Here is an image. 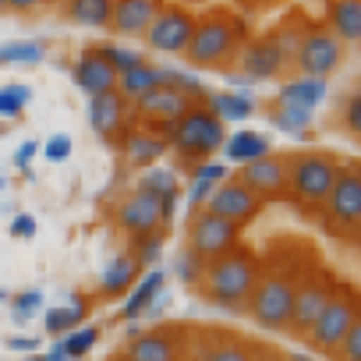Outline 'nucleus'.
I'll return each instance as SVG.
<instances>
[{"instance_id": "10", "label": "nucleus", "mask_w": 361, "mask_h": 361, "mask_svg": "<svg viewBox=\"0 0 361 361\" xmlns=\"http://www.w3.org/2000/svg\"><path fill=\"white\" fill-rule=\"evenodd\" d=\"M206 209L241 227L245 220H252V216L259 213V195L248 192L241 180H224L220 188L209 192V206H206Z\"/></svg>"}, {"instance_id": "7", "label": "nucleus", "mask_w": 361, "mask_h": 361, "mask_svg": "<svg viewBox=\"0 0 361 361\" xmlns=\"http://www.w3.org/2000/svg\"><path fill=\"white\" fill-rule=\"evenodd\" d=\"M354 319H357V308L350 305V298H329L326 308H322V315H319V319L312 322V329H308L312 347H319V350H336V347L343 343L347 329L354 326Z\"/></svg>"}, {"instance_id": "21", "label": "nucleus", "mask_w": 361, "mask_h": 361, "mask_svg": "<svg viewBox=\"0 0 361 361\" xmlns=\"http://www.w3.org/2000/svg\"><path fill=\"white\" fill-rule=\"evenodd\" d=\"M322 96H326L322 78H301V82H287L280 89V103L283 106H301V110H315Z\"/></svg>"}, {"instance_id": "8", "label": "nucleus", "mask_w": 361, "mask_h": 361, "mask_svg": "<svg viewBox=\"0 0 361 361\" xmlns=\"http://www.w3.org/2000/svg\"><path fill=\"white\" fill-rule=\"evenodd\" d=\"M192 32H195V18L180 8H170L156 15V22L145 29V39L159 54H185L192 43Z\"/></svg>"}, {"instance_id": "23", "label": "nucleus", "mask_w": 361, "mask_h": 361, "mask_svg": "<svg viewBox=\"0 0 361 361\" xmlns=\"http://www.w3.org/2000/svg\"><path fill=\"white\" fill-rule=\"evenodd\" d=\"M224 149H227V159H231V163H248V159L266 156V152H269V142H266V135H259V131H238L234 138L224 142Z\"/></svg>"}, {"instance_id": "40", "label": "nucleus", "mask_w": 361, "mask_h": 361, "mask_svg": "<svg viewBox=\"0 0 361 361\" xmlns=\"http://www.w3.org/2000/svg\"><path fill=\"white\" fill-rule=\"evenodd\" d=\"M71 152V142L64 138V135H54L50 142H47V159H64Z\"/></svg>"}, {"instance_id": "43", "label": "nucleus", "mask_w": 361, "mask_h": 361, "mask_svg": "<svg viewBox=\"0 0 361 361\" xmlns=\"http://www.w3.org/2000/svg\"><path fill=\"white\" fill-rule=\"evenodd\" d=\"M32 156H36V142H25V145L18 149L15 163H18V166H29V159H32Z\"/></svg>"}, {"instance_id": "25", "label": "nucleus", "mask_w": 361, "mask_h": 361, "mask_svg": "<svg viewBox=\"0 0 361 361\" xmlns=\"http://www.w3.org/2000/svg\"><path fill=\"white\" fill-rule=\"evenodd\" d=\"M163 152H166V142L156 138V135L135 131V135H128V142H124V156H128V163H135V166H149V163H156Z\"/></svg>"}, {"instance_id": "31", "label": "nucleus", "mask_w": 361, "mask_h": 361, "mask_svg": "<svg viewBox=\"0 0 361 361\" xmlns=\"http://www.w3.org/2000/svg\"><path fill=\"white\" fill-rule=\"evenodd\" d=\"M114 68H117V75L121 71H128V68H135V64H142L145 57L138 54V50H131V47H124V43H103V47H96Z\"/></svg>"}, {"instance_id": "5", "label": "nucleus", "mask_w": 361, "mask_h": 361, "mask_svg": "<svg viewBox=\"0 0 361 361\" xmlns=\"http://www.w3.org/2000/svg\"><path fill=\"white\" fill-rule=\"evenodd\" d=\"M252 301V315L255 322L280 329L290 322V308H294V287L283 276H266L262 283H255V290L248 294Z\"/></svg>"}, {"instance_id": "37", "label": "nucleus", "mask_w": 361, "mask_h": 361, "mask_svg": "<svg viewBox=\"0 0 361 361\" xmlns=\"http://www.w3.org/2000/svg\"><path fill=\"white\" fill-rule=\"evenodd\" d=\"M96 336H99L96 329H82L78 336H71V340H64L61 347H64V354L71 357V354H82V350H89V347L96 343Z\"/></svg>"}, {"instance_id": "32", "label": "nucleus", "mask_w": 361, "mask_h": 361, "mask_svg": "<svg viewBox=\"0 0 361 361\" xmlns=\"http://www.w3.org/2000/svg\"><path fill=\"white\" fill-rule=\"evenodd\" d=\"M273 124L276 128H283V131H305L308 124H312V110H301V106H276V114H273Z\"/></svg>"}, {"instance_id": "22", "label": "nucleus", "mask_w": 361, "mask_h": 361, "mask_svg": "<svg viewBox=\"0 0 361 361\" xmlns=\"http://www.w3.org/2000/svg\"><path fill=\"white\" fill-rule=\"evenodd\" d=\"M117 85H121V96L138 99V96H145L149 89H156V85H159V68H156V64H149V61H142V64H135V68L121 71V75H117Z\"/></svg>"}, {"instance_id": "17", "label": "nucleus", "mask_w": 361, "mask_h": 361, "mask_svg": "<svg viewBox=\"0 0 361 361\" xmlns=\"http://www.w3.org/2000/svg\"><path fill=\"white\" fill-rule=\"evenodd\" d=\"M124 121V96L114 89V92H103V96H89V124L92 131L99 135H114Z\"/></svg>"}, {"instance_id": "19", "label": "nucleus", "mask_w": 361, "mask_h": 361, "mask_svg": "<svg viewBox=\"0 0 361 361\" xmlns=\"http://www.w3.org/2000/svg\"><path fill=\"white\" fill-rule=\"evenodd\" d=\"M333 32L343 43H361V0H336L329 11Z\"/></svg>"}, {"instance_id": "26", "label": "nucleus", "mask_w": 361, "mask_h": 361, "mask_svg": "<svg viewBox=\"0 0 361 361\" xmlns=\"http://www.w3.org/2000/svg\"><path fill=\"white\" fill-rule=\"evenodd\" d=\"M128 361H177L173 343L159 333H145L128 347Z\"/></svg>"}, {"instance_id": "49", "label": "nucleus", "mask_w": 361, "mask_h": 361, "mask_svg": "<svg viewBox=\"0 0 361 361\" xmlns=\"http://www.w3.org/2000/svg\"><path fill=\"white\" fill-rule=\"evenodd\" d=\"M0 131H4V124H0Z\"/></svg>"}, {"instance_id": "11", "label": "nucleus", "mask_w": 361, "mask_h": 361, "mask_svg": "<svg viewBox=\"0 0 361 361\" xmlns=\"http://www.w3.org/2000/svg\"><path fill=\"white\" fill-rule=\"evenodd\" d=\"M340 39L333 32H308L298 47V64L308 78H326L336 64H340Z\"/></svg>"}, {"instance_id": "12", "label": "nucleus", "mask_w": 361, "mask_h": 361, "mask_svg": "<svg viewBox=\"0 0 361 361\" xmlns=\"http://www.w3.org/2000/svg\"><path fill=\"white\" fill-rule=\"evenodd\" d=\"M166 213H170V209H166V202H163L156 192L138 188V192L121 206V227L131 231V234H149V231H156V224H159Z\"/></svg>"}, {"instance_id": "50", "label": "nucleus", "mask_w": 361, "mask_h": 361, "mask_svg": "<svg viewBox=\"0 0 361 361\" xmlns=\"http://www.w3.org/2000/svg\"><path fill=\"white\" fill-rule=\"evenodd\" d=\"M269 361H273V357H269Z\"/></svg>"}, {"instance_id": "38", "label": "nucleus", "mask_w": 361, "mask_h": 361, "mask_svg": "<svg viewBox=\"0 0 361 361\" xmlns=\"http://www.w3.org/2000/svg\"><path fill=\"white\" fill-rule=\"evenodd\" d=\"M202 361H252L241 347H213L209 354H202Z\"/></svg>"}, {"instance_id": "39", "label": "nucleus", "mask_w": 361, "mask_h": 361, "mask_svg": "<svg viewBox=\"0 0 361 361\" xmlns=\"http://www.w3.org/2000/svg\"><path fill=\"white\" fill-rule=\"evenodd\" d=\"M347 128L361 138V92L347 99Z\"/></svg>"}, {"instance_id": "2", "label": "nucleus", "mask_w": 361, "mask_h": 361, "mask_svg": "<svg viewBox=\"0 0 361 361\" xmlns=\"http://www.w3.org/2000/svg\"><path fill=\"white\" fill-rule=\"evenodd\" d=\"M224 142H227L224 121L213 117L209 110H188L170 131V145L188 156H209V152L224 149Z\"/></svg>"}, {"instance_id": "18", "label": "nucleus", "mask_w": 361, "mask_h": 361, "mask_svg": "<svg viewBox=\"0 0 361 361\" xmlns=\"http://www.w3.org/2000/svg\"><path fill=\"white\" fill-rule=\"evenodd\" d=\"M329 294L322 283H305V287H294V308H290V322L298 329H312V322L322 315Z\"/></svg>"}, {"instance_id": "30", "label": "nucleus", "mask_w": 361, "mask_h": 361, "mask_svg": "<svg viewBox=\"0 0 361 361\" xmlns=\"http://www.w3.org/2000/svg\"><path fill=\"white\" fill-rule=\"evenodd\" d=\"M159 287H163V273H149V280H142V283H138V290L128 298V305H124V312H121V315H124V319L138 315V312H142L156 294H159Z\"/></svg>"}, {"instance_id": "34", "label": "nucleus", "mask_w": 361, "mask_h": 361, "mask_svg": "<svg viewBox=\"0 0 361 361\" xmlns=\"http://www.w3.org/2000/svg\"><path fill=\"white\" fill-rule=\"evenodd\" d=\"M82 315H85V305H82V298H75L68 308H57V312H50V319H47V329H50V333L71 329V326H75Z\"/></svg>"}, {"instance_id": "41", "label": "nucleus", "mask_w": 361, "mask_h": 361, "mask_svg": "<svg viewBox=\"0 0 361 361\" xmlns=\"http://www.w3.org/2000/svg\"><path fill=\"white\" fill-rule=\"evenodd\" d=\"M11 234H15V238H32V234H36V220H32V216H18V220L11 224Z\"/></svg>"}, {"instance_id": "48", "label": "nucleus", "mask_w": 361, "mask_h": 361, "mask_svg": "<svg viewBox=\"0 0 361 361\" xmlns=\"http://www.w3.org/2000/svg\"><path fill=\"white\" fill-rule=\"evenodd\" d=\"M25 361H47V357H25Z\"/></svg>"}, {"instance_id": "15", "label": "nucleus", "mask_w": 361, "mask_h": 361, "mask_svg": "<svg viewBox=\"0 0 361 361\" xmlns=\"http://www.w3.org/2000/svg\"><path fill=\"white\" fill-rule=\"evenodd\" d=\"M326 202H329L333 220H340V224H357V220H361V173L340 170Z\"/></svg>"}, {"instance_id": "44", "label": "nucleus", "mask_w": 361, "mask_h": 361, "mask_svg": "<svg viewBox=\"0 0 361 361\" xmlns=\"http://www.w3.org/2000/svg\"><path fill=\"white\" fill-rule=\"evenodd\" d=\"M39 4H43V0H8V8H11V11H22V15H25V11H36Z\"/></svg>"}, {"instance_id": "42", "label": "nucleus", "mask_w": 361, "mask_h": 361, "mask_svg": "<svg viewBox=\"0 0 361 361\" xmlns=\"http://www.w3.org/2000/svg\"><path fill=\"white\" fill-rule=\"evenodd\" d=\"M39 301H43V298H39L36 290H29V294H18V298H15V305H18V315H25V312H32V308H36Z\"/></svg>"}, {"instance_id": "4", "label": "nucleus", "mask_w": 361, "mask_h": 361, "mask_svg": "<svg viewBox=\"0 0 361 361\" xmlns=\"http://www.w3.org/2000/svg\"><path fill=\"white\" fill-rule=\"evenodd\" d=\"M234 241H238V224H231V220H224V216H216L209 209L195 213V220L188 227V248H192L195 259H209L213 262V259L227 255L234 248Z\"/></svg>"}, {"instance_id": "20", "label": "nucleus", "mask_w": 361, "mask_h": 361, "mask_svg": "<svg viewBox=\"0 0 361 361\" xmlns=\"http://www.w3.org/2000/svg\"><path fill=\"white\" fill-rule=\"evenodd\" d=\"M280 68H283V54H280V47L273 39H262V43H255L245 54V71L252 78H273Z\"/></svg>"}, {"instance_id": "46", "label": "nucleus", "mask_w": 361, "mask_h": 361, "mask_svg": "<svg viewBox=\"0 0 361 361\" xmlns=\"http://www.w3.org/2000/svg\"><path fill=\"white\" fill-rule=\"evenodd\" d=\"M8 347H15V350H29V347H36V340H8Z\"/></svg>"}, {"instance_id": "47", "label": "nucleus", "mask_w": 361, "mask_h": 361, "mask_svg": "<svg viewBox=\"0 0 361 361\" xmlns=\"http://www.w3.org/2000/svg\"><path fill=\"white\" fill-rule=\"evenodd\" d=\"M0 11H8V0H0Z\"/></svg>"}, {"instance_id": "45", "label": "nucleus", "mask_w": 361, "mask_h": 361, "mask_svg": "<svg viewBox=\"0 0 361 361\" xmlns=\"http://www.w3.org/2000/svg\"><path fill=\"white\" fill-rule=\"evenodd\" d=\"M220 177H224V166H202L199 170V180H209V185H216Z\"/></svg>"}, {"instance_id": "16", "label": "nucleus", "mask_w": 361, "mask_h": 361, "mask_svg": "<svg viewBox=\"0 0 361 361\" xmlns=\"http://www.w3.org/2000/svg\"><path fill=\"white\" fill-rule=\"evenodd\" d=\"M75 82H78L89 96H103V92H114V89H117V68H114L99 50H92V54H85V57L78 61Z\"/></svg>"}, {"instance_id": "28", "label": "nucleus", "mask_w": 361, "mask_h": 361, "mask_svg": "<svg viewBox=\"0 0 361 361\" xmlns=\"http://www.w3.org/2000/svg\"><path fill=\"white\" fill-rule=\"evenodd\" d=\"M43 61V43L36 39H11L0 47V64H36Z\"/></svg>"}, {"instance_id": "24", "label": "nucleus", "mask_w": 361, "mask_h": 361, "mask_svg": "<svg viewBox=\"0 0 361 361\" xmlns=\"http://www.w3.org/2000/svg\"><path fill=\"white\" fill-rule=\"evenodd\" d=\"M209 99V114L220 117V121H245L252 117V99L248 96H238V92H206Z\"/></svg>"}, {"instance_id": "14", "label": "nucleus", "mask_w": 361, "mask_h": 361, "mask_svg": "<svg viewBox=\"0 0 361 361\" xmlns=\"http://www.w3.org/2000/svg\"><path fill=\"white\" fill-rule=\"evenodd\" d=\"M159 11H163L159 0H114L110 25L117 36H145V29L156 22Z\"/></svg>"}, {"instance_id": "36", "label": "nucleus", "mask_w": 361, "mask_h": 361, "mask_svg": "<svg viewBox=\"0 0 361 361\" xmlns=\"http://www.w3.org/2000/svg\"><path fill=\"white\" fill-rule=\"evenodd\" d=\"M336 350H340L343 361H361V319H354V326L347 329V336Z\"/></svg>"}, {"instance_id": "6", "label": "nucleus", "mask_w": 361, "mask_h": 361, "mask_svg": "<svg viewBox=\"0 0 361 361\" xmlns=\"http://www.w3.org/2000/svg\"><path fill=\"white\" fill-rule=\"evenodd\" d=\"M336 163L326 156H301L290 170V185L298 192V199L305 202H326L333 192V180H336Z\"/></svg>"}, {"instance_id": "9", "label": "nucleus", "mask_w": 361, "mask_h": 361, "mask_svg": "<svg viewBox=\"0 0 361 361\" xmlns=\"http://www.w3.org/2000/svg\"><path fill=\"white\" fill-rule=\"evenodd\" d=\"M241 185L248 188V192H255L259 199L262 195H280L287 185H290V163L283 159V156H259V159H248L245 166H241Z\"/></svg>"}, {"instance_id": "27", "label": "nucleus", "mask_w": 361, "mask_h": 361, "mask_svg": "<svg viewBox=\"0 0 361 361\" xmlns=\"http://www.w3.org/2000/svg\"><path fill=\"white\" fill-rule=\"evenodd\" d=\"M110 15H114V0H71V18L78 25H110Z\"/></svg>"}, {"instance_id": "3", "label": "nucleus", "mask_w": 361, "mask_h": 361, "mask_svg": "<svg viewBox=\"0 0 361 361\" xmlns=\"http://www.w3.org/2000/svg\"><path fill=\"white\" fill-rule=\"evenodd\" d=\"M234 43H238V25L231 18H206V22H195L185 57L199 68H213L234 50Z\"/></svg>"}, {"instance_id": "1", "label": "nucleus", "mask_w": 361, "mask_h": 361, "mask_svg": "<svg viewBox=\"0 0 361 361\" xmlns=\"http://www.w3.org/2000/svg\"><path fill=\"white\" fill-rule=\"evenodd\" d=\"M202 276H206V290H209L216 301H224V305L245 301V298L255 290V283H259L255 262H252L248 255H241V252H227V255L213 259V262L202 269Z\"/></svg>"}, {"instance_id": "13", "label": "nucleus", "mask_w": 361, "mask_h": 361, "mask_svg": "<svg viewBox=\"0 0 361 361\" xmlns=\"http://www.w3.org/2000/svg\"><path fill=\"white\" fill-rule=\"evenodd\" d=\"M188 92H180L173 85H156L145 96H138V110L149 121H163V124H177L180 117L188 114Z\"/></svg>"}, {"instance_id": "35", "label": "nucleus", "mask_w": 361, "mask_h": 361, "mask_svg": "<svg viewBox=\"0 0 361 361\" xmlns=\"http://www.w3.org/2000/svg\"><path fill=\"white\" fill-rule=\"evenodd\" d=\"M142 188L156 192V195L166 202V209H170V199L177 195V180H173L166 170H149V177H145V185H142Z\"/></svg>"}, {"instance_id": "29", "label": "nucleus", "mask_w": 361, "mask_h": 361, "mask_svg": "<svg viewBox=\"0 0 361 361\" xmlns=\"http://www.w3.org/2000/svg\"><path fill=\"white\" fill-rule=\"evenodd\" d=\"M131 276H135V259H114L110 266H106V273H103V280H99V290L103 294H117V290H124L128 283H131Z\"/></svg>"}, {"instance_id": "33", "label": "nucleus", "mask_w": 361, "mask_h": 361, "mask_svg": "<svg viewBox=\"0 0 361 361\" xmlns=\"http://www.w3.org/2000/svg\"><path fill=\"white\" fill-rule=\"evenodd\" d=\"M25 103H29V89H25V85L15 82V85L0 89V117H18Z\"/></svg>"}]
</instances>
